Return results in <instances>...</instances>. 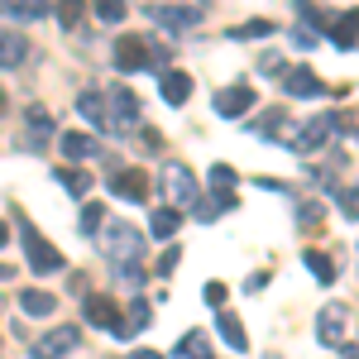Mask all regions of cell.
Listing matches in <instances>:
<instances>
[{
    "label": "cell",
    "instance_id": "obj_1",
    "mask_svg": "<svg viewBox=\"0 0 359 359\" xmlns=\"http://www.w3.org/2000/svg\"><path fill=\"white\" fill-rule=\"evenodd\" d=\"M115 67H120V72H139V67H158V72H168V48H154L149 39L125 34V39L115 43Z\"/></svg>",
    "mask_w": 359,
    "mask_h": 359
},
{
    "label": "cell",
    "instance_id": "obj_2",
    "mask_svg": "<svg viewBox=\"0 0 359 359\" xmlns=\"http://www.w3.org/2000/svg\"><path fill=\"white\" fill-rule=\"evenodd\" d=\"M106 249H111L115 269H139V254H144V235L130 221H111L106 225Z\"/></svg>",
    "mask_w": 359,
    "mask_h": 359
},
{
    "label": "cell",
    "instance_id": "obj_3",
    "mask_svg": "<svg viewBox=\"0 0 359 359\" xmlns=\"http://www.w3.org/2000/svg\"><path fill=\"white\" fill-rule=\"evenodd\" d=\"M20 221V235H25V254H29V269L34 273H62V254H57L34 225H29V216H15Z\"/></svg>",
    "mask_w": 359,
    "mask_h": 359
},
{
    "label": "cell",
    "instance_id": "obj_4",
    "mask_svg": "<svg viewBox=\"0 0 359 359\" xmlns=\"http://www.w3.org/2000/svg\"><path fill=\"white\" fill-rule=\"evenodd\" d=\"M345 335H350V306L326 302L316 311V340H321V345H345Z\"/></svg>",
    "mask_w": 359,
    "mask_h": 359
},
{
    "label": "cell",
    "instance_id": "obj_5",
    "mask_svg": "<svg viewBox=\"0 0 359 359\" xmlns=\"http://www.w3.org/2000/svg\"><path fill=\"white\" fill-rule=\"evenodd\" d=\"M163 192L168 201L182 211V206H196V177H192V168H182V163H168L163 168Z\"/></svg>",
    "mask_w": 359,
    "mask_h": 359
},
{
    "label": "cell",
    "instance_id": "obj_6",
    "mask_svg": "<svg viewBox=\"0 0 359 359\" xmlns=\"http://www.w3.org/2000/svg\"><path fill=\"white\" fill-rule=\"evenodd\" d=\"M77 326H53L48 335H39V345H34V359H67L77 350Z\"/></svg>",
    "mask_w": 359,
    "mask_h": 359
},
{
    "label": "cell",
    "instance_id": "obj_7",
    "mask_svg": "<svg viewBox=\"0 0 359 359\" xmlns=\"http://www.w3.org/2000/svg\"><path fill=\"white\" fill-rule=\"evenodd\" d=\"M106 111H111L115 135H130V130L139 125V101H135V91H130V86H115V91H111V106H106Z\"/></svg>",
    "mask_w": 359,
    "mask_h": 359
},
{
    "label": "cell",
    "instance_id": "obj_8",
    "mask_svg": "<svg viewBox=\"0 0 359 359\" xmlns=\"http://www.w3.org/2000/svg\"><path fill=\"white\" fill-rule=\"evenodd\" d=\"M283 91L297 96V101H316V96H326V82H321L311 67H287V72H283Z\"/></svg>",
    "mask_w": 359,
    "mask_h": 359
},
{
    "label": "cell",
    "instance_id": "obj_9",
    "mask_svg": "<svg viewBox=\"0 0 359 359\" xmlns=\"http://www.w3.org/2000/svg\"><path fill=\"white\" fill-rule=\"evenodd\" d=\"M149 20H154L158 29H168V34H187V29L201 25V15L187 10V5H154V10H149Z\"/></svg>",
    "mask_w": 359,
    "mask_h": 359
},
{
    "label": "cell",
    "instance_id": "obj_10",
    "mask_svg": "<svg viewBox=\"0 0 359 359\" xmlns=\"http://www.w3.org/2000/svg\"><path fill=\"white\" fill-rule=\"evenodd\" d=\"M335 125H340V115H316L311 125H302V135H292L287 144H292V149H302V154H316V149L335 135Z\"/></svg>",
    "mask_w": 359,
    "mask_h": 359
},
{
    "label": "cell",
    "instance_id": "obj_11",
    "mask_svg": "<svg viewBox=\"0 0 359 359\" xmlns=\"http://www.w3.org/2000/svg\"><path fill=\"white\" fill-rule=\"evenodd\" d=\"M111 192L125 196V201H149V172H144V168H115Z\"/></svg>",
    "mask_w": 359,
    "mask_h": 359
},
{
    "label": "cell",
    "instance_id": "obj_12",
    "mask_svg": "<svg viewBox=\"0 0 359 359\" xmlns=\"http://www.w3.org/2000/svg\"><path fill=\"white\" fill-rule=\"evenodd\" d=\"M86 321L91 326H101V331H120V311H115V302L106 297V292H86Z\"/></svg>",
    "mask_w": 359,
    "mask_h": 359
},
{
    "label": "cell",
    "instance_id": "obj_13",
    "mask_svg": "<svg viewBox=\"0 0 359 359\" xmlns=\"http://www.w3.org/2000/svg\"><path fill=\"white\" fill-rule=\"evenodd\" d=\"M249 106H254V91H249L245 82H235V86H225V91H216V115H225V120L245 115Z\"/></svg>",
    "mask_w": 359,
    "mask_h": 359
},
{
    "label": "cell",
    "instance_id": "obj_14",
    "mask_svg": "<svg viewBox=\"0 0 359 359\" xmlns=\"http://www.w3.org/2000/svg\"><path fill=\"white\" fill-rule=\"evenodd\" d=\"M77 115H82L91 130H106L111 125V111H106V96L101 91H77Z\"/></svg>",
    "mask_w": 359,
    "mask_h": 359
},
{
    "label": "cell",
    "instance_id": "obj_15",
    "mask_svg": "<svg viewBox=\"0 0 359 359\" xmlns=\"http://www.w3.org/2000/svg\"><path fill=\"white\" fill-rule=\"evenodd\" d=\"M29 57V39L15 29H0V67H20Z\"/></svg>",
    "mask_w": 359,
    "mask_h": 359
},
{
    "label": "cell",
    "instance_id": "obj_16",
    "mask_svg": "<svg viewBox=\"0 0 359 359\" xmlns=\"http://www.w3.org/2000/svg\"><path fill=\"white\" fill-rule=\"evenodd\" d=\"M48 10H53L48 0H0V15L20 20V25H29V20H43Z\"/></svg>",
    "mask_w": 359,
    "mask_h": 359
},
{
    "label": "cell",
    "instance_id": "obj_17",
    "mask_svg": "<svg viewBox=\"0 0 359 359\" xmlns=\"http://www.w3.org/2000/svg\"><path fill=\"white\" fill-rule=\"evenodd\" d=\"M158 91H163L168 106H182V101L192 96V77H187V72H177V67H168L163 82H158Z\"/></svg>",
    "mask_w": 359,
    "mask_h": 359
},
{
    "label": "cell",
    "instance_id": "obj_18",
    "mask_svg": "<svg viewBox=\"0 0 359 359\" xmlns=\"http://www.w3.org/2000/svg\"><path fill=\"white\" fill-rule=\"evenodd\" d=\"M149 316H154V306L144 302V297H135V302H130V311H125V321H120V331H115V340H130V335H139L144 326H149Z\"/></svg>",
    "mask_w": 359,
    "mask_h": 359
},
{
    "label": "cell",
    "instance_id": "obj_19",
    "mask_svg": "<svg viewBox=\"0 0 359 359\" xmlns=\"http://www.w3.org/2000/svg\"><path fill=\"white\" fill-rule=\"evenodd\" d=\"M216 331H221V340L230 350H249V335H245V326H240L235 311H221V316H216Z\"/></svg>",
    "mask_w": 359,
    "mask_h": 359
},
{
    "label": "cell",
    "instance_id": "obj_20",
    "mask_svg": "<svg viewBox=\"0 0 359 359\" xmlns=\"http://www.w3.org/2000/svg\"><path fill=\"white\" fill-rule=\"evenodd\" d=\"M20 311H25V316H53V311H57V297H53V292L29 287V292H20Z\"/></svg>",
    "mask_w": 359,
    "mask_h": 359
},
{
    "label": "cell",
    "instance_id": "obj_21",
    "mask_svg": "<svg viewBox=\"0 0 359 359\" xmlns=\"http://www.w3.org/2000/svg\"><path fill=\"white\" fill-rule=\"evenodd\" d=\"M172 359H211V340H206V331H187L182 340H177Z\"/></svg>",
    "mask_w": 359,
    "mask_h": 359
},
{
    "label": "cell",
    "instance_id": "obj_22",
    "mask_svg": "<svg viewBox=\"0 0 359 359\" xmlns=\"http://www.w3.org/2000/svg\"><path fill=\"white\" fill-rule=\"evenodd\" d=\"M177 225H182V211H177V206H163V211H154L149 230H154V240H172V235H177Z\"/></svg>",
    "mask_w": 359,
    "mask_h": 359
},
{
    "label": "cell",
    "instance_id": "obj_23",
    "mask_svg": "<svg viewBox=\"0 0 359 359\" xmlns=\"http://www.w3.org/2000/svg\"><path fill=\"white\" fill-rule=\"evenodd\" d=\"M331 39L345 48V53L355 48V39H359V10H350V15H340V20H335V25H331Z\"/></svg>",
    "mask_w": 359,
    "mask_h": 359
},
{
    "label": "cell",
    "instance_id": "obj_24",
    "mask_svg": "<svg viewBox=\"0 0 359 359\" xmlns=\"http://www.w3.org/2000/svg\"><path fill=\"white\" fill-rule=\"evenodd\" d=\"M62 154H67V158H91V154H96V139L82 135V130H67V135H62Z\"/></svg>",
    "mask_w": 359,
    "mask_h": 359
},
{
    "label": "cell",
    "instance_id": "obj_25",
    "mask_svg": "<svg viewBox=\"0 0 359 359\" xmlns=\"http://www.w3.org/2000/svg\"><path fill=\"white\" fill-rule=\"evenodd\" d=\"M302 264L311 269V273H316V283H335V264H331V254H321V249H306Z\"/></svg>",
    "mask_w": 359,
    "mask_h": 359
},
{
    "label": "cell",
    "instance_id": "obj_26",
    "mask_svg": "<svg viewBox=\"0 0 359 359\" xmlns=\"http://www.w3.org/2000/svg\"><path fill=\"white\" fill-rule=\"evenodd\" d=\"M57 182H62L72 196H86V192H91V172H82V168H57Z\"/></svg>",
    "mask_w": 359,
    "mask_h": 359
},
{
    "label": "cell",
    "instance_id": "obj_27",
    "mask_svg": "<svg viewBox=\"0 0 359 359\" xmlns=\"http://www.w3.org/2000/svg\"><path fill=\"white\" fill-rule=\"evenodd\" d=\"M53 10H57V25L62 29H77L86 15V0H53Z\"/></svg>",
    "mask_w": 359,
    "mask_h": 359
},
{
    "label": "cell",
    "instance_id": "obj_28",
    "mask_svg": "<svg viewBox=\"0 0 359 359\" xmlns=\"http://www.w3.org/2000/svg\"><path fill=\"white\" fill-rule=\"evenodd\" d=\"M25 120H29V130L39 135V144H43V139L53 135V115L43 111V106H29V111H25Z\"/></svg>",
    "mask_w": 359,
    "mask_h": 359
},
{
    "label": "cell",
    "instance_id": "obj_29",
    "mask_svg": "<svg viewBox=\"0 0 359 359\" xmlns=\"http://www.w3.org/2000/svg\"><path fill=\"white\" fill-rule=\"evenodd\" d=\"M225 206H235V196H206V201H196V221H216V216H221Z\"/></svg>",
    "mask_w": 359,
    "mask_h": 359
},
{
    "label": "cell",
    "instance_id": "obj_30",
    "mask_svg": "<svg viewBox=\"0 0 359 359\" xmlns=\"http://www.w3.org/2000/svg\"><path fill=\"white\" fill-rule=\"evenodd\" d=\"M283 125H287V115H283V111H269V115L254 120V130H259L264 139H283Z\"/></svg>",
    "mask_w": 359,
    "mask_h": 359
},
{
    "label": "cell",
    "instance_id": "obj_31",
    "mask_svg": "<svg viewBox=\"0 0 359 359\" xmlns=\"http://www.w3.org/2000/svg\"><path fill=\"white\" fill-rule=\"evenodd\" d=\"M91 10H96V20H106V25H120V20H125V0H91Z\"/></svg>",
    "mask_w": 359,
    "mask_h": 359
},
{
    "label": "cell",
    "instance_id": "obj_32",
    "mask_svg": "<svg viewBox=\"0 0 359 359\" xmlns=\"http://www.w3.org/2000/svg\"><path fill=\"white\" fill-rule=\"evenodd\" d=\"M211 187H216L221 196H230V192H235V168H230V163H216V168H211Z\"/></svg>",
    "mask_w": 359,
    "mask_h": 359
},
{
    "label": "cell",
    "instance_id": "obj_33",
    "mask_svg": "<svg viewBox=\"0 0 359 359\" xmlns=\"http://www.w3.org/2000/svg\"><path fill=\"white\" fill-rule=\"evenodd\" d=\"M264 34H273V20H249V25L230 29V39H264Z\"/></svg>",
    "mask_w": 359,
    "mask_h": 359
},
{
    "label": "cell",
    "instance_id": "obj_34",
    "mask_svg": "<svg viewBox=\"0 0 359 359\" xmlns=\"http://www.w3.org/2000/svg\"><path fill=\"white\" fill-rule=\"evenodd\" d=\"M101 221H106V206L86 201V206H82V235H96V230H101Z\"/></svg>",
    "mask_w": 359,
    "mask_h": 359
},
{
    "label": "cell",
    "instance_id": "obj_35",
    "mask_svg": "<svg viewBox=\"0 0 359 359\" xmlns=\"http://www.w3.org/2000/svg\"><path fill=\"white\" fill-rule=\"evenodd\" d=\"M177 259H182V249H177V245H168V249H163V259H158V269H154V273H158V278H168L172 269H177Z\"/></svg>",
    "mask_w": 359,
    "mask_h": 359
},
{
    "label": "cell",
    "instance_id": "obj_36",
    "mask_svg": "<svg viewBox=\"0 0 359 359\" xmlns=\"http://www.w3.org/2000/svg\"><path fill=\"white\" fill-rule=\"evenodd\" d=\"M340 211H345V221H359V187L340 192Z\"/></svg>",
    "mask_w": 359,
    "mask_h": 359
},
{
    "label": "cell",
    "instance_id": "obj_37",
    "mask_svg": "<svg viewBox=\"0 0 359 359\" xmlns=\"http://www.w3.org/2000/svg\"><path fill=\"white\" fill-rule=\"evenodd\" d=\"M259 72H264V77H283L287 67H283V57H259Z\"/></svg>",
    "mask_w": 359,
    "mask_h": 359
},
{
    "label": "cell",
    "instance_id": "obj_38",
    "mask_svg": "<svg viewBox=\"0 0 359 359\" xmlns=\"http://www.w3.org/2000/svg\"><path fill=\"white\" fill-rule=\"evenodd\" d=\"M201 297H206V306H221L225 302V283H206V292H201Z\"/></svg>",
    "mask_w": 359,
    "mask_h": 359
},
{
    "label": "cell",
    "instance_id": "obj_39",
    "mask_svg": "<svg viewBox=\"0 0 359 359\" xmlns=\"http://www.w3.org/2000/svg\"><path fill=\"white\" fill-rule=\"evenodd\" d=\"M292 43H297V48H311V43H316V34H311L306 25H297V29H292Z\"/></svg>",
    "mask_w": 359,
    "mask_h": 359
},
{
    "label": "cell",
    "instance_id": "obj_40",
    "mask_svg": "<svg viewBox=\"0 0 359 359\" xmlns=\"http://www.w3.org/2000/svg\"><path fill=\"white\" fill-rule=\"evenodd\" d=\"M297 221H302V225H316V221H321V206H316V201H306L302 211H297Z\"/></svg>",
    "mask_w": 359,
    "mask_h": 359
},
{
    "label": "cell",
    "instance_id": "obj_41",
    "mask_svg": "<svg viewBox=\"0 0 359 359\" xmlns=\"http://www.w3.org/2000/svg\"><path fill=\"white\" fill-rule=\"evenodd\" d=\"M130 359H163V355H158V350H135Z\"/></svg>",
    "mask_w": 359,
    "mask_h": 359
},
{
    "label": "cell",
    "instance_id": "obj_42",
    "mask_svg": "<svg viewBox=\"0 0 359 359\" xmlns=\"http://www.w3.org/2000/svg\"><path fill=\"white\" fill-rule=\"evenodd\" d=\"M5 245H10V225L0 221V249H5Z\"/></svg>",
    "mask_w": 359,
    "mask_h": 359
},
{
    "label": "cell",
    "instance_id": "obj_43",
    "mask_svg": "<svg viewBox=\"0 0 359 359\" xmlns=\"http://www.w3.org/2000/svg\"><path fill=\"white\" fill-rule=\"evenodd\" d=\"M345 350V359H359V345H340Z\"/></svg>",
    "mask_w": 359,
    "mask_h": 359
},
{
    "label": "cell",
    "instance_id": "obj_44",
    "mask_svg": "<svg viewBox=\"0 0 359 359\" xmlns=\"http://www.w3.org/2000/svg\"><path fill=\"white\" fill-rule=\"evenodd\" d=\"M0 278H10V269H5V264H0Z\"/></svg>",
    "mask_w": 359,
    "mask_h": 359
},
{
    "label": "cell",
    "instance_id": "obj_45",
    "mask_svg": "<svg viewBox=\"0 0 359 359\" xmlns=\"http://www.w3.org/2000/svg\"><path fill=\"white\" fill-rule=\"evenodd\" d=\"M0 111H5V91H0Z\"/></svg>",
    "mask_w": 359,
    "mask_h": 359
}]
</instances>
